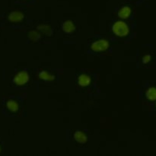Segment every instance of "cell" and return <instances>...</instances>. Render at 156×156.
<instances>
[{"instance_id": "obj_6", "label": "cell", "mask_w": 156, "mask_h": 156, "mask_svg": "<svg viewBox=\"0 0 156 156\" xmlns=\"http://www.w3.org/2000/svg\"><path fill=\"white\" fill-rule=\"evenodd\" d=\"M131 14V9L129 7V6H123L121 9L119 10L118 12V15L120 18H127Z\"/></svg>"}, {"instance_id": "obj_1", "label": "cell", "mask_w": 156, "mask_h": 156, "mask_svg": "<svg viewBox=\"0 0 156 156\" xmlns=\"http://www.w3.org/2000/svg\"><path fill=\"white\" fill-rule=\"evenodd\" d=\"M112 30L114 34L119 37L126 36L129 34V27L127 24L121 21L114 23L112 27Z\"/></svg>"}, {"instance_id": "obj_8", "label": "cell", "mask_w": 156, "mask_h": 156, "mask_svg": "<svg viewBox=\"0 0 156 156\" xmlns=\"http://www.w3.org/2000/svg\"><path fill=\"white\" fill-rule=\"evenodd\" d=\"M78 82H79V84L81 86H88L90 84V82H91V78H90L88 75H81L79 77Z\"/></svg>"}, {"instance_id": "obj_5", "label": "cell", "mask_w": 156, "mask_h": 156, "mask_svg": "<svg viewBox=\"0 0 156 156\" xmlns=\"http://www.w3.org/2000/svg\"><path fill=\"white\" fill-rule=\"evenodd\" d=\"M62 30H63L66 33L71 34L75 31L76 27H75L74 24H73L71 21H66L62 24Z\"/></svg>"}, {"instance_id": "obj_10", "label": "cell", "mask_w": 156, "mask_h": 156, "mask_svg": "<svg viewBox=\"0 0 156 156\" xmlns=\"http://www.w3.org/2000/svg\"><path fill=\"white\" fill-rule=\"evenodd\" d=\"M146 97L149 100L154 101L156 99V88L154 87L149 88L146 91Z\"/></svg>"}, {"instance_id": "obj_9", "label": "cell", "mask_w": 156, "mask_h": 156, "mask_svg": "<svg viewBox=\"0 0 156 156\" xmlns=\"http://www.w3.org/2000/svg\"><path fill=\"white\" fill-rule=\"evenodd\" d=\"M40 79H43L44 81H49V82H52L55 79V76L49 73L48 72L42 71L39 73Z\"/></svg>"}, {"instance_id": "obj_4", "label": "cell", "mask_w": 156, "mask_h": 156, "mask_svg": "<svg viewBox=\"0 0 156 156\" xmlns=\"http://www.w3.org/2000/svg\"><path fill=\"white\" fill-rule=\"evenodd\" d=\"M24 18V15L21 13V12H12L9 15V21H13V22H18V21H22Z\"/></svg>"}, {"instance_id": "obj_3", "label": "cell", "mask_w": 156, "mask_h": 156, "mask_svg": "<svg viewBox=\"0 0 156 156\" xmlns=\"http://www.w3.org/2000/svg\"><path fill=\"white\" fill-rule=\"evenodd\" d=\"M28 73L26 71H21L15 76L14 81H15V82L17 85H22L24 84L27 83V81H28Z\"/></svg>"}, {"instance_id": "obj_14", "label": "cell", "mask_w": 156, "mask_h": 156, "mask_svg": "<svg viewBox=\"0 0 156 156\" xmlns=\"http://www.w3.org/2000/svg\"><path fill=\"white\" fill-rule=\"evenodd\" d=\"M150 60H151L150 55H146V56H143V63H148V62H150Z\"/></svg>"}, {"instance_id": "obj_2", "label": "cell", "mask_w": 156, "mask_h": 156, "mask_svg": "<svg viewBox=\"0 0 156 156\" xmlns=\"http://www.w3.org/2000/svg\"><path fill=\"white\" fill-rule=\"evenodd\" d=\"M108 47H109V43L103 39L94 41V42L91 44V49H92V50L96 52L105 51V50H106Z\"/></svg>"}, {"instance_id": "obj_7", "label": "cell", "mask_w": 156, "mask_h": 156, "mask_svg": "<svg viewBox=\"0 0 156 156\" xmlns=\"http://www.w3.org/2000/svg\"><path fill=\"white\" fill-rule=\"evenodd\" d=\"M74 138L78 143L84 144L87 142V136L84 133L81 132V131H76L74 133Z\"/></svg>"}, {"instance_id": "obj_12", "label": "cell", "mask_w": 156, "mask_h": 156, "mask_svg": "<svg viewBox=\"0 0 156 156\" xmlns=\"http://www.w3.org/2000/svg\"><path fill=\"white\" fill-rule=\"evenodd\" d=\"M27 37H28L29 39H30L31 41H37L41 39V35L38 32L35 31V30H30L27 34Z\"/></svg>"}, {"instance_id": "obj_13", "label": "cell", "mask_w": 156, "mask_h": 156, "mask_svg": "<svg viewBox=\"0 0 156 156\" xmlns=\"http://www.w3.org/2000/svg\"><path fill=\"white\" fill-rule=\"evenodd\" d=\"M7 107L11 111H13V112H15L18 109V103L13 100H10L7 102Z\"/></svg>"}, {"instance_id": "obj_11", "label": "cell", "mask_w": 156, "mask_h": 156, "mask_svg": "<svg viewBox=\"0 0 156 156\" xmlns=\"http://www.w3.org/2000/svg\"><path fill=\"white\" fill-rule=\"evenodd\" d=\"M37 29L47 35H50L52 34L51 27L48 25H46V24H40V25H38Z\"/></svg>"}]
</instances>
